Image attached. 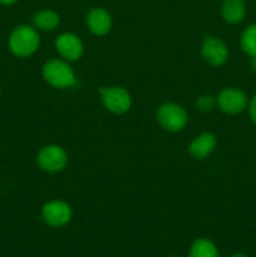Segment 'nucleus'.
<instances>
[{
	"label": "nucleus",
	"instance_id": "f257e3e1",
	"mask_svg": "<svg viewBox=\"0 0 256 257\" xmlns=\"http://www.w3.org/2000/svg\"><path fill=\"white\" fill-rule=\"evenodd\" d=\"M39 35L37 30L28 25H19L9 37V48L17 57H29L39 47Z\"/></svg>",
	"mask_w": 256,
	"mask_h": 257
},
{
	"label": "nucleus",
	"instance_id": "f03ea898",
	"mask_svg": "<svg viewBox=\"0 0 256 257\" xmlns=\"http://www.w3.org/2000/svg\"><path fill=\"white\" fill-rule=\"evenodd\" d=\"M43 77L55 88H69L77 84V78L72 68L65 62L52 59L43 67Z\"/></svg>",
	"mask_w": 256,
	"mask_h": 257
},
{
	"label": "nucleus",
	"instance_id": "7ed1b4c3",
	"mask_svg": "<svg viewBox=\"0 0 256 257\" xmlns=\"http://www.w3.org/2000/svg\"><path fill=\"white\" fill-rule=\"evenodd\" d=\"M157 119L165 130L177 132L182 130L187 123V114L180 105L175 103H166L158 108Z\"/></svg>",
	"mask_w": 256,
	"mask_h": 257
},
{
	"label": "nucleus",
	"instance_id": "20e7f679",
	"mask_svg": "<svg viewBox=\"0 0 256 257\" xmlns=\"http://www.w3.org/2000/svg\"><path fill=\"white\" fill-rule=\"evenodd\" d=\"M100 95H102L103 103H104L105 108L113 113H120L127 112L131 108V99L130 93L125 89L120 87H109V88H100L99 89Z\"/></svg>",
	"mask_w": 256,
	"mask_h": 257
},
{
	"label": "nucleus",
	"instance_id": "39448f33",
	"mask_svg": "<svg viewBox=\"0 0 256 257\" xmlns=\"http://www.w3.org/2000/svg\"><path fill=\"white\" fill-rule=\"evenodd\" d=\"M68 157L59 146H47L38 155V165L48 172H58L67 166Z\"/></svg>",
	"mask_w": 256,
	"mask_h": 257
},
{
	"label": "nucleus",
	"instance_id": "423d86ee",
	"mask_svg": "<svg viewBox=\"0 0 256 257\" xmlns=\"http://www.w3.org/2000/svg\"><path fill=\"white\" fill-rule=\"evenodd\" d=\"M43 218L53 227H62L72 218V208L63 201H52L43 207Z\"/></svg>",
	"mask_w": 256,
	"mask_h": 257
},
{
	"label": "nucleus",
	"instance_id": "0eeeda50",
	"mask_svg": "<svg viewBox=\"0 0 256 257\" xmlns=\"http://www.w3.org/2000/svg\"><path fill=\"white\" fill-rule=\"evenodd\" d=\"M217 104L225 113L237 114L241 113L247 105V97L245 93L236 88H227L220 93L217 98Z\"/></svg>",
	"mask_w": 256,
	"mask_h": 257
},
{
	"label": "nucleus",
	"instance_id": "6e6552de",
	"mask_svg": "<svg viewBox=\"0 0 256 257\" xmlns=\"http://www.w3.org/2000/svg\"><path fill=\"white\" fill-rule=\"evenodd\" d=\"M201 53L206 62L213 67H220L227 60L228 50L225 43L217 38H207L203 42Z\"/></svg>",
	"mask_w": 256,
	"mask_h": 257
},
{
	"label": "nucleus",
	"instance_id": "1a4fd4ad",
	"mask_svg": "<svg viewBox=\"0 0 256 257\" xmlns=\"http://www.w3.org/2000/svg\"><path fill=\"white\" fill-rule=\"evenodd\" d=\"M59 54L67 60H77L83 54V44L79 38L70 33L62 34L55 42Z\"/></svg>",
	"mask_w": 256,
	"mask_h": 257
},
{
	"label": "nucleus",
	"instance_id": "9d476101",
	"mask_svg": "<svg viewBox=\"0 0 256 257\" xmlns=\"http://www.w3.org/2000/svg\"><path fill=\"white\" fill-rule=\"evenodd\" d=\"M87 24L93 34L104 35L112 28V19L104 9L95 8V9L90 10L89 14H88Z\"/></svg>",
	"mask_w": 256,
	"mask_h": 257
},
{
	"label": "nucleus",
	"instance_id": "9b49d317",
	"mask_svg": "<svg viewBox=\"0 0 256 257\" xmlns=\"http://www.w3.org/2000/svg\"><path fill=\"white\" fill-rule=\"evenodd\" d=\"M215 146V136L211 135V133H203V135L198 136V137L191 143L188 151H190L192 157L197 158V160H203V158L207 157V156L212 152Z\"/></svg>",
	"mask_w": 256,
	"mask_h": 257
},
{
	"label": "nucleus",
	"instance_id": "f8f14e48",
	"mask_svg": "<svg viewBox=\"0 0 256 257\" xmlns=\"http://www.w3.org/2000/svg\"><path fill=\"white\" fill-rule=\"evenodd\" d=\"M221 14L225 22L237 24L242 22L246 15V5L243 0H225L221 9Z\"/></svg>",
	"mask_w": 256,
	"mask_h": 257
},
{
	"label": "nucleus",
	"instance_id": "ddd939ff",
	"mask_svg": "<svg viewBox=\"0 0 256 257\" xmlns=\"http://www.w3.org/2000/svg\"><path fill=\"white\" fill-rule=\"evenodd\" d=\"M188 257H218L217 247L208 238H198L192 243Z\"/></svg>",
	"mask_w": 256,
	"mask_h": 257
},
{
	"label": "nucleus",
	"instance_id": "4468645a",
	"mask_svg": "<svg viewBox=\"0 0 256 257\" xmlns=\"http://www.w3.org/2000/svg\"><path fill=\"white\" fill-rule=\"evenodd\" d=\"M34 25L38 29L42 30H53L59 25V17L53 10H42V12L37 13L33 18Z\"/></svg>",
	"mask_w": 256,
	"mask_h": 257
},
{
	"label": "nucleus",
	"instance_id": "2eb2a0df",
	"mask_svg": "<svg viewBox=\"0 0 256 257\" xmlns=\"http://www.w3.org/2000/svg\"><path fill=\"white\" fill-rule=\"evenodd\" d=\"M241 48L251 58L256 55V24H251L241 35Z\"/></svg>",
	"mask_w": 256,
	"mask_h": 257
},
{
	"label": "nucleus",
	"instance_id": "dca6fc26",
	"mask_svg": "<svg viewBox=\"0 0 256 257\" xmlns=\"http://www.w3.org/2000/svg\"><path fill=\"white\" fill-rule=\"evenodd\" d=\"M196 105H197L201 110L207 112V110H211L213 107H215V99H213L211 95H202V97H200L197 99Z\"/></svg>",
	"mask_w": 256,
	"mask_h": 257
},
{
	"label": "nucleus",
	"instance_id": "f3484780",
	"mask_svg": "<svg viewBox=\"0 0 256 257\" xmlns=\"http://www.w3.org/2000/svg\"><path fill=\"white\" fill-rule=\"evenodd\" d=\"M248 112H250V118L253 122V124L256 125V95L250 100V104H248Z\"/></svg>",
	"mask_w": 256,
	"mask_h": 257
},
{
	"label": "nucleus",
	"instance_id": "a211bd4d",
	"mask_svg": "<svg viewBox=\"0 0 256 257\" xmlns=\"http://www.w3.org/2000/svg\"><path fill=\"white\" fill-rule=\"evenodd\" d=\"M18 0H0V4L3 5H12L14 4V3H17Z\"/></svg>",
	"mask_w": 256,
	"mask_h": 257
},
{
	"label": "nucleus",
	"instance_id": "6ab92c4d",
	"mask_svg": "<svg viewBox=\"0 0 256 257\" xmlns=\"http://www.w3.org/2000/svg\"><path fill=\"white\" fill-rule=\"evenodd\" d=\"M251 65H252V69L256 72V55L252 57V62H251Z\"/></svg>",
	"mask_w": 256,
	"mask_h": 257
},
{
	"label": "nucleus",
	"instance_id": "aec40b11",
	"mask_svg": "<svg viewBox=\"0 0 256 257\" xmlns=\"http://www.w3.org/2000/svg\"><path fill=\"white\" fill-rule=\"evenodd\" d=\"M231 257H247V256L243 255V253H235V255H232Z\"/></svg>",
	"mask_w": 256,
	"mask_h": 257
},
{
	"label": "nucleus",
	"instance_id": "412c9836",
	"mask_svg": "<svg viewBox=\"0 0 256 257\" xmlns=\"http://www.w3.org/2000/svg\"><path fill=\"white\" fill-rule=\"evenodd\" d=\"M173 257H180V256H173Z\"/></svg>",
	"mask_w": 256,
	"mask_h": 257
}]
</instances>
